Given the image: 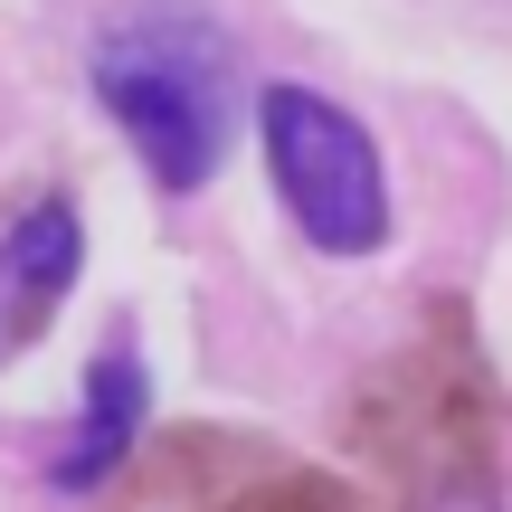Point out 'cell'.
Segmentation results:
<instances>
[{
	"label": "cell",
	"instance_id": "6da1fadb",
	"mask_svg": "<svg viewBox=\"0 0 512 512\" xmlns=\"http://www.w3.org/2000/svg\"><path fill=\"white\" fill-rule=\"evenodd\" d=\"M342 437L389 484V512H503V399L465 304H427V323L361 380Z\"/></svg>",
	"mask_w": 512,
	"mask_h": 512
},
{
	"label": "cell",
	"instance_id": "7a4b0ae2",
	"mask_svg": "<svg viewBox=\"0 0 512 512\" xmlns=\"http://www.w3.org/2000/svg\"><path fill=\"white\" fill-rule=\"evenodd\" d=\"M95 95L133 133V152L152 162L162 190H200L219 171L238 76H228V38L200 10H143L105 29L95 38Z\"/></svg>",
	"mask_w": 512,
	"mask_h": 512
},
{
	"label": "cell",
	"instance_id": "3957f363",
	"mask_svg": "<svg viewBox=\"0 0 512 512\" xmlns=\"http://www.w3.org/2000/svg\"><path fill=\"white\" fill-rule=\"evenodd\" d=\"M256 124H266L275 190H285V209L304 219L313 247H332V256H370V247L389 238V181H380V152H370V133L351 124L332 95H313V86H266Z\"/></svg>",
	"mask_w": 512,
	"mask_h": 512
},
{
	"label": "cell",
	"instance_id": "277c9868",
	"mask_svg": "<svg viewBox=\"0 0 512 512\" xmlns=\"http://www.w3.org/2000/svg\"><path fill=\"white\" fill-rule=\"evenodd\" d=\"M114 512H370V503L342 475L294 465L256 437L181 427V437L143 446V475L114 494Z\"/></svg>",
	"mask_w": 512,
	"mask_h": 512
},
{
	"label": "cell",
	"instance_id": "5b68a950",
	"mask_svg": "<svg viewBox=\"0 0 512 512\" xmlns=\"http://www.w3.org/2000/svg\"><path fill=\"white\" fill-rule=\"evenodd\" d=\"M76 256H86V228H76L67 200H38L19 219H0V361L48 332V313L76 285Z\"/></svg>",
	"mask_w": 512,
	"mask_h": 512
},
{
	"label": "cell",
	"instance_id": "8992f818",
	"mask_svg": "<svg viewBox=\"0 0 512 512\" xmlns=\"http://www.w3.org/2000/svg\"><path fill=\"white\" fill-rule=\"evenodd\" d=\"M133 427H143V370H133V351H105L95 380H86V427H76L57 484H67V494H76V484H105L114 465L133 456Z\"/></svg>",
	"mask_w": 512,
	"mask_h": 512
}]
</instances>
